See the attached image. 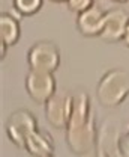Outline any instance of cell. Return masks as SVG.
Wrapping results in <instances>:
<instances>
[{
  "mask_svg": "<svg viewBox=\"0 0 129 157\" xmlns=\"http://www.w3.org/2000/svg\"><path fill=\"white\" fill-rule=\"evenodd\" d=\"M72 113L66 127V144L75 154H84L90 151L95 137L93 112L90 100L86 91L72 92Z\"/></svg>",
  "mask_w": 129,
  "mask_h": 157,
  "instance_id": "1",
  "label": "cell"
},
{
  "mask_svg": "<svg viewBox=\"0 0 129 157\" xmlns=\"http://www.w3.org/2000/svg\"><path fill=\"white\" fill-rule=\"evenodd\" d=\"M129 97V71L125 68H111L96 86L98 103L107 109L120 106Z\"/></svg>",
  "mask_w": 129,
  "mask_h": 157,
  "instance_id": "2",
  "label": "cell"
},
{
  "mask_svg": "<svg viewBox=\"0 0 129 157\" xmlns=\"http://www.w3.org/2000/svg\"><path fill=\"white\" fill-rule=\"evenodd\" d=\"M39 127H38L36 117L27 109H18L12 112L6 121V135L9 140L23 150L26 140Z\"/></svg>",
  "mask_w": 129,
  "mask_h": 157,
  "instance_id": "3",
  "label": "cell"
},
{
  "mask_svg": "<svg viewBox=\"0 0 129 157\" xmlns=\"http://www.w3.org/2000/svg\"><path fill=\"white\" fill-rule=\"evenodd\" d=\"M30 70L54 73L60 65V50L51 41H38L27 52Z\"/></svg>",
  "mask_w": 129,
  "mask_h": 157,
  "instance_id": "4",
  "label": "cell"
},
{
  "mask_svg": "<svg viewBox=\"0 0 129 157\" xmlns=\"http://www.w3.org/2000/svg\"><path fill=\"white\" fill-rule=\"evenodd\" d=\"M27 95L36 104H45L57 92V82L53 73L30 70L26 76Z\"/></svg>",
  "mask_w": 129,
  "mask_h": 157,
  "instance_id": "5",
  "label": "cell"
},
{
  "mask_svg": "<svg viewBox=\"0 0 129 157\" xmlns=\"http://www.w3.org/2000/svg\"><path fill=\"white\" fill-rule=\"evenodd\" d=\"M72 94L68 92H56L44 106H45V118L48 124L54 128H66L72 113Z\"/></svg>",
  "mask_w": 129,
  "mask_h": 157,
  "instance_id": "6",
  "label": "cell"
},
{
  "mask_svg": "<svg viewBox=\"0 0 129 157\" xmlns=\"http://www.w3.org/2000/svg\"><path fill=\"white\" fill-rule=\"evenodd\" d=\"M129 23V14L123 8H113L105 14V26L101 38L105 42L123 41V35Z\"/></svg>",
  "mask_w": 129,
  "mask_h": 157,
  "instance_id": "7",
  "label": "cell"
},
{
  "mask_svg": "<svg viewBox=\"0 0 129 157\" xmlns=\"http://www.w3.org/2000/svg\"><path fill=\"white\" fill-rule=\"evenodd\" d=\"M105 14L99 5H92L86 11L78 14L77 27L84 36H101L105 26Z\"/></svg>",
  "mask_w": 129,
  "mask_h": 157,
  "instance_id": "8",
  "label": "cell"
},
{
  "mask_svg": "<svg viewBox=\"0 0 129 157\" xmlns=\"http://www.w3.org/2000/svg\"><path fill=\"white\" fill-rule=\"evenodd\" d=\"M24 150L30 157H53L54 156V140L45 130L38 128L26 140Z\"/></svg>",
  "mask_w": 129,
  "mask_h": 157,
  "instance_id": "9",
  "label": "cell"
},
{
  "mask_svg": "<svg viewBox=\"0 0 129 157\" xmlns=\"http://www.w3.org/2000/svg\"><path fill=\"white\" fill-rule=\"evenodd\" d=\"M21 36L20 20L15 18L12 14L2 12L0 15V41L5 42L8 47L15 45Z\"/></svg>",
  "mask_w": 129,
  "mask_h": 157,
  "instance_id": "10",
  "label": "cell"
},
{
  "mask_svg": "<svg viewBox=\"0 0 129 157\" xmlns=\"http://www.w3.org/2000/svg\"><path fill=\"white\" fill-rule=\"evenodd\" d=\"M14 6L21 15H33L42 8V0H14Z\"/></svg>",
  "mask_w": 129,
  "mask_h": 157,
  "instance_id": "11",
  "label": "cell"
},
{
  "mask_svg": "<svg viewBox=\"0 0 129 157\" xmlns=\"http://www.w3.org/2000/svg\"><path fill=\"white\" fill-rule=\"evenodd\" d=\"M66 3L72 12L80 14V12L86 11L87 8H90L92 5H95V0H66Z\"/></svg>",
  "mask_w": 129,
  "mask_h": 157,
  "instance_id": "12",
  "label": "cell"
},
{
  "mask_svg": "<svg viewBox=\"0 0 129 157\" xmlns=\"http://www.w3.org/2000/svg\"><path fill=\"white\" fill-rule=\"evenodd\" d=\"M123 42H125V45H128L129 47V23H128V26H126L125 35H123Z\"/></svg>",
  "mask_w": 129,
  "mask_h": 157,
  "instance_id": "13",
  "label": "cell"
},
{
  "mask_svg": "<svg viewBox=\"0 0 129 157\" xmlns=\"http://www.w3.org/2000/svg\"><path fill=\"white\" fill-rule=\"evenodd\" d=\"M0 45H2L0 55H2V59H5V56H6V48H8V45H6L5 42H2V41H0Z\"/></svg>",
  "mask_w": 129,
  "mask_h": 157,
  "instance_id": "14",
  "label": "cell"
},
{
  "mask_svg": "<svg viewBox=\"0 0 129 157\" xmlns=\"http://www.w3.org/2000/svg\"><path fill=\"white\" fill-rule=\"evenodd\" d=\"M113 2H117V3H125V2H128V0H113Z\"/></svg>",
  "mask_w": 129,
  "mask_h": 157,
  "instance_id": "15",
  "label": "cell"
},
{
  "mask_svg": "<svg viewBox=\"0 0 129 157\" xmlns=\"http://www.w3.org/2000/svg\"><path fill=\"white\" fill-rule=\"evenodd\" d=\"M51 2H57V3H60V2H66V0H51Z\"/></svg>",
  "mask_w": 129,
  "mask_h": 157,
  "instance_id": "16",
  "label": "cell"
},
{
  "mask_svg": "<svg viewBox=\"0 0 129 157\" xmlns=\"http://www.w3.org/2000/svg\"><path fill=\"white\" fill-rule=\"evenodd\" d=\"M95 2H96V0H95Z\"/></svg>",
  "mask_w": 129,
  "mask_h": 157,
  "instance_id": "17",
  "label": "cell"
}]
</instances>
